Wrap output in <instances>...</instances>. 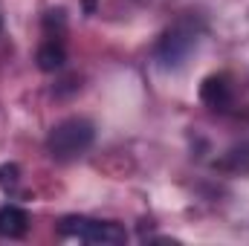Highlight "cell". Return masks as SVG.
Returning <instances> with one entry per match:
<instances>
[{"mask_svg":"<svg viewBox=\"0 0 249 246\" xmlns=\"http://www.w3.org/2000/svg\"><path fill=\"white\" fill-rule=\"evenodd\" d=\"M35 61H38V67H41L44 72H55V70H61L64 61H67V53H64L61 38H47V41L38 47Z\"/></svg>","mask_w":249,"mask_h":246,"instance_id":"obj_6","label":"cell"},{"mask_svg":"<svg viewBox=\"0 0 249 246\" xmlns=\"http://www.w3.org/2000/svg\"><path fill=\"white\" fill-rule=\"evenodd\" d=\"M217 165L226 168V171H249V142L238 145V148H232Z\"/></svg>","mask_w":249,"mask_h":246,"instance_id":"obj_7","label":"cell"},{"mask_svg":"<svg viewBox=\"0 0 249 246\" xmlns=\"http://www.w3.org/2000/svg\"><path fill=\"white\" fill-rule=\"evenodd\" d=\"M26 232H29V214H26V209H20L15 203L0 206V238L15 241V238H23Z\"/></svg>","mask_w":249,"mask_h":246,"instance_id":"obj_5","label":"cell"},{"mask_svg":"<svg viewBox=\"0 0 249 246\" xmlns=\"http://www.w3.org/2000/svg\"><path fill=\"white\" fill-rule=\"evenodd\" d=\"M197 41H200V29L191 20H180L177 26H171L160 38V44H157V61H160V67H165V70L183 67L186 58L191 55V50L197 47Z\"/></svg>","mask_w":249,"mask_h":246,"instance_id":"obj_3","label":"cell"},{"mask_svg":"<svg viewBox=\"0 0 249 246\" xmlns=\"http://www.w3.org/2000/svg\"><path fill=\"white\" fill-rule=\"evenodd\" d=\"M87 12H93V0H87Z\"/></svg>","mask_w":249,"mask_h":246,"instance_id":"obj_10","label":"cell"},{"mask_svg":"<svg viewBox=\"0 0 249 246\" xmlns=\"http://www.w3.org/2000/svg\"><path fill=\"white\" fill-rule=\"evenodd\" d=\"M200 102L212 110H229L232 102H235V93H232V84L226 75H209L200 87Z\"/></svg>","mask_w":249,"mask_h":246,"instance_id":"obj_4","label":"cell"},{"mask_svg":"<svg viewBox=\"0 0 249 246\" xmlns=\"http://www.w3.org/2000/svg\"><path fill=\"white\" fill-rule=\"evenodd\" d=\"M96 139V127L93 122L81 119V116H72V119H64L58 122L50 136H47V154L55 159V162H70V159H78L81 154L90 151Z\"/></svg>","mask_w":249,"mask_h":246,"instance_id":"obj_1","label":"cell"},{"mask_svg":"<svg viewBox=\"0 0 249 246\" xmlns=\"http://www.w3.org/2000/svg\"><path fill=\"white\" fill-rule=\"evenodd\" d=\"M64 29H67V12L64 9H50L44 15V32H47V38H61Z\"/></svg>","mask_w":249,"mask_h":246,"instance_id":"obj_8","label":"cell"},{"mask_svg":"<svg viewBox=\"0 0 249 246\" xmlns=\"http://www.w3.org/2000/svg\"><path fill=\"white\" fill-rule=\"evenodd\" d=\"M20 183V168L15 165V162H9V165H0V185L6 188V191H15Z\"/></svg>","mask_w":249,"mask_h":246,"instance_id":"obj_9","label":"cell"},{"mask_svg":"<svg viewBox=\"0 0 249 246\" xmlns=\"http://www.w3.org/2000/svg\"><path fill=\"white\" fill-rule=\"evenodd\" d=\"M58 235L64 238H75L84 244H99V246H119L127 241L124 226L113 220H96V217H81V214H70L61 217L58 223Z\"/></svg>","mask_w":249,"mask_h":246,"instance_id":"obj_2","label":"cell"}]
</instances>
